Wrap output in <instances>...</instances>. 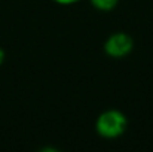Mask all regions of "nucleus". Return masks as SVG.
I'll return each mask as SVG.
<instances>
[{
    "label": "nucleus",
    "instance_id": "5",
    "mask_svg": "<svg viewBox=\"0 0 153 152\" xmlns=\"http://www.w3.org/2000/svg\"><path fill=\"white\" fill-rule=\"evenodd\" d=\"M4 57H6V54H4V51L0 48V66L3 64V61H4Z\"/></svg>",
    "mask_w": 153,
    "mask_h": 152
},
{
    "label": "nucleus",
    "instance_id": "1",
    "mask_svg": "<svg viewBox=\"0 0 153 152\" xmlns=\"http://www.w3.org/2000/svg\"><path fill=\"white\" fill-rule=\"evenodd\" d=\"M128 128V118L117 109H108L98 115L95 122L97 133L104 139H117Z\"/></svg>",
    "mask_w": 153,
    "mask_h": 152
},
{
    "label": "nucleus",
    "instance_id": "3",
    "mask_svg": "<svg viewBox=\"0 0 153 152\" xmlns=\"http://www.w3.org/2000/svg\"><path fill=\"white\" fill-rule=\"evenodd\" d=\"M89 1H91V4L95 9H98L101 12H110V10H113L117 6V3H119V0H89Z\"/></svg>",
    "mask_w": 153,
    "mask_h": 152
},
{
    "label": "nucleus",
    "instance_id": "2",
    "mask_svg": "<svg viewBox=\"0 0 153 152\" xmlns=\"http://www.w3.org/2000/svg\"><path fill=\"white\" fill-rule=\"evenodd\" d=\"M132 48H134L132 37L123 31L111 33L104 42V52L111 58H123L131 54Z\"/></svg>",
    "mask_w": 153,
    "mask_h": 152
},
{
    "label": "nucleus",
    "instance_id": "4",
    "mask_svg": "<svg viewBox=\"0 0 153 152\" xmlns=\"http://www.w3.org/2000/svg\"><path fill=\"white\" fill-rule=\"evenodd\" d=\"M53 1L58 4H73V3H77L79 0H53Z\"/></svg>",
    "mask_w": 153,
    "mask_h": 152
}]
</instances>
